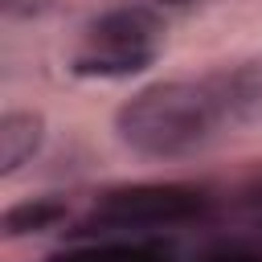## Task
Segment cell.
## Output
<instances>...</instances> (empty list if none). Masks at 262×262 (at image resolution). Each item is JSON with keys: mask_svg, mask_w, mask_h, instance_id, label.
I'll list each match as a JSON object with an SVG mask.
<instances>
[{"mask_svg": "<svg viewBox=\"0 0 262 262\" xmlns=\"http://www.w3.org/2000/svg\"><path fill=\"white\" fill-rule=\"evenodd\" d=\"M229 127L213 78H168L135 90L115 111V139L143 160H184Z\"/></svg>", "mask_w": 262, "mask_h": 262, "instance_id": "cell-1", "label": "cell"}, {"mask_svg": "<svg viewBox=\"0 0 262 262\" xmlns=\"http://www.w3.org/2000/svg\"><path fill=\"white\" fill-rule=\"evenodd\" d=\"M164 41V16L147 4H119L90 20L86 45L74 53L70 74L78 78H131L143 74Z\"/></svg>", "mask_w": 262, "mask_h": 262, "instance_id": "cell-2", "label": "cell"}, {"mask_svg": "<svg viewBox=\"0 0 262 262\" xmlns=\"http://www.w3.org/2000/svg\"><path fill=\"white\" fill-rule=\"evenodd\" d=\"M209 209L205 188L184 180H135L102 188L90 205V229H164L184 225Z\"/></svg>", "mask_w": 262, "mask_h": 262, "instance_id": "cell-3", "label": "cell"}, {"mask_svg": "<svg viewBox=\"0 0 262 262\" xmlns=\"http://www.w3.org/2000/svg\"><path fill=\"white\" fill-rule=\"evenodd\" d=\"M229 127H246V123H262V61H242V66H225L217 74H209Z\"/></svg>", "mask_w": 262, "mask_h": 262, "instance_id": "cell-4", "label": "cell"}, {"mask_svg": "<svg viewBox=\"0 0 262 262\" xmlns=\"http://www.w3.org/2000/svg\"><path fill=\"white\" fill-rule=\"evenodd\" d=\"M45 147V115L4 111L0 115V176H16Z\"/></svg>", "mask_w": 262, "mask_h": 262, "instance_id": "cell-5", "label": "cell"}, {"mask_svg": "<svg viewBox=\"0 0 262 262\" xmlns=\"http://www.w3.org/2000/svg\"><path fill=\"white\" fill-rule=\"evenodd\" d=\"M70 217V205L61 196H33V201H16L0 213V237L16 242V237H33V233H49Z\"/></svg>", "mask_w": 262, "mask_h": 262, "instance_id": "cell-6", "label": "cell"}, {"mask_svg": "<svg viewBox=\"0 0 262 262\" xmlns=\"http://www.w3.org/2000/svg\"><path fill=\"white\" fill-rule=\"evenodd\" d=\"M213 262H262V254H250V250H229V254H217Z\"/></svg>", "mask_w": 262, "mask_h": 262, "instance_id": "cell-7", "label": "cell"}, {"mask_svg": "<svg viewBox=\"0 0 262 262\" xmlns=\"http://www.w3.org/2000/svg\"><path fill=\"white\" fill-rule=\"evenodd\" d=\"M188 4H196V0H156V8H188Z\"/></svg>", "mask_w": 262, "mask_h": 262, "instance_id": "cell-8", "label": "cell"}, {"mask_svg": "<svg viewBox=\"0 0 262 262\" xmlns=\"http://www.w3.org/2000/svg\"><path fill=\"white\" fill-rule=\"evenodd\" d=\"M8 4H12V0H8Z\"/></svg>", "mask_w": 262, "mask_h": 262, "instance_id": "cell-9", "label": "cell"}]
</instances>
